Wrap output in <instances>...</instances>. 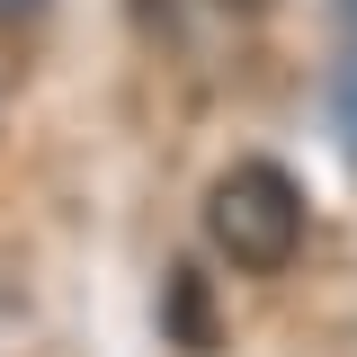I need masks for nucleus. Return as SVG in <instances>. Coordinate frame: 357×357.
<instances>
[{"mask_svg": "<svg viewBox=\"0 0 357 357\" xmlns=\"http://www.w3.org/2000/svg\"><path fill=\"white\" fill-rule=\"evenodd\" d=\"M161 321H170V349H223L215 295H206V277H197V268H170V286H161Z\"/></svg>", "mask_w": 357, "mask_h": 357, "instance_id": "f03ea898", "label": "nucleus"}, {"mask_svg": "<svg viewBox=\"0 0 357 357\" xmlns=\"http://www.w3.org/2000/svg\"><path fill=\"white\" fill-rule=\"evenodd\" d=\"M340 126L357 134V45H349V54H340Z\"/></svg>", "mask_w": 357, "mask_h": 357, "instance_id": "20e7f679", "label": "nucleus"}, {"mask_svg": "<svg viewBox=\"0 0 357 357\" xmlns=\"http://www.w3.org/2000/svg\"><path fill=\"white\" fill-rule=\"evenodd\" d=\"M340 9H349V27H357V0H340Z\"/></svg>", "mask_w": 357, "mask_h": 357, "instance_id": "39448f33", "label": "nucleus"}, {"mask_svg": "<svg viewBox=\"0 0 357 357\" xmlns=\"http://www.w3.org/2000/svg\"><path fill=\"white\" fill-rule=\"evenodd\" d=\"M304 188L295 170H277V161H232V170L206 188V241H215L232 268H286L304 250Z\"/></svg>", "mask_w": 357, "mask_h": 357, "instance_id": "f257e3e1", "label": "nucleus"}, {"mask_svg": "<svg viewBox=\"0 0 357 357\" xmlns=\"http://www.w3.org/2000/svg\"><path fill=\"white\" fill-rule=\"evenodd\" d=\"M45 9H54V0H0V36H27Z\"/></svg>", "mask_w": 357, "mask_h": 357, "instance_id": "7ed1b4c3", "label": "nucleus"}]
</instances>
